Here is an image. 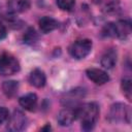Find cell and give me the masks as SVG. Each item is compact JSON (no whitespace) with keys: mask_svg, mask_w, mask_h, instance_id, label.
<instances>
[{"mask_svg":"<svg viewBox=\"0 0 132 132\" xmlns=\"http://www.w3.org/2000/svg\"><path fill=\"white\" fill-rule=\"evenodd\" d=\"M57 1V5L59 6V8H61L62 10H66L69 11L73 8L75 0H56Z\"/></svg>","mask_w":132,"mask_h":132,"instance_id":"obj_18","label":"cell"},{"mask_svg":"<svg viewBox=\"0 0 132 132\" xmlns=\"http://www.w3.org/2000/svg\"><path fill=\"white\" fill-rule=\"evenodd\" d=\"M27 126V118L21 110H14L13 114L9 118L7 124V130L12 132L22 131Z\"/></svg>","mask_w":132,"mask_h":132,"instance_id":"obj_6","label":"cell"},{"mask_svg":"<svg viewBox=\"0 0 132 132\" xmlns=\"http://www.w3.org/2000/svg\"><path fill=\"white\" fill-rule=\"evenodd\" d=\"M75 109L76 119L81 123V129L85 131L92 130L99 118V106L95 102H89L76 106Z\"/></svg>","mask_w":132,"mask_h":132,"instance_id":"obj_1","label":"cell"},{"mask_svg":"<svg viewBox=\"0 0 132 132\" xmlns=\"http://www.w3.org/2000/svg\"><path fill=\"white\" fill-rule=\"evenodd\" d=\"M41 130H51V126H50V125H47L46 127H44V128H42Z\"/></svg>","mask_w":132,"mask_h":132,"instance_id":"obj_21","label":"cell"},{"mask_svg":"<svg viewBox=\"0 0 132 132\" xmlns=\"http://www.w3.org/2000/svg\"><path fill=\"white\" fill-rule=\"evenodd\" d=\"M108 120L116 124H130L131 108L124 103H114L110 106L108 112Z\"/></svg>","mask_w":132,"mask_h":132,"instance_id":"obj_3","label":"cell"},{"mask_svg":"<svg viewBox=\"0 0 132 132\" xmlns=\"http://www.w3.org/2000/svg\"><path fill=\"white\" fill-rule=\"evenodd\" d=\"M132 31L131 23L127 20H121L116 23H108L102 30V35L105 37H117L121 39L127 38Z\"/></svg>","mask_w":132,"mask_h":132,"instance_id":"obj_2","label":"cell"},{"mask_svg":"<svg viewBox=\"0 0 132 132\" xmlns=\"http://www.w3.org/2000/svg\"><path fill=\"white\" fill-rule=\"evenodd\" d=\"M19 102H20V105L24 107L26 110L33 111L37 105V96L34 93H29V94H26L25 96H22Z\"/></svg>","mask_w":132,"mask_h":132,"instance_id":"obj_10","label":"cell"},{"mask_svg":"<svg viewBox=\"0 0 132 132\" xmlns=\"http://www.w3.org/2000/svg\"><path fill=\"white\" fill-rule=\"evenodd\" d=\"M45 81L46 78L43 71H41L40 69H34L33 71H31L29 75V82L32 86L36 88H42L45 85Z\"/></svg>","mask_w":132,"mask_h":132,"instance_id":"obj_11","label":"cell"},{"mask_svg":"<svg viewBox=\"0 0 132 132\" xmlns=\"http://www.w3.org/2000/svg\"><path fill=\"white\" fill-rule=\"evenodd\" d=\"M39 28L43 33H50L58 28V22L51 16H43L39 20Z\"/></svg>","mask_w":132,"mask_h":132,"instance_id":"obj_14","label":"cell"},{"mask_svg":"<svg viewBox=\"0 0 132 132\" xmlns=\"http://www.w3.org/2000/svg\"><path fill=\"white\" fill-rule=\"evenodd\" d=\"M30 4L28 0H9L7 2V9L9 12L19 13L27 10Z\"/></svg>","mask_w":132,"mask_h":132,"instance_id":"obj_12","label":"cell"},{"mask_svg":"<svg viewBox=\"0 0 132 132\" xmlns=\"http://www.w3.org/2000/svg\"><path fill=\"white\" fill-rule=\"evenodd\" d=\"M19 70L20 63L12 55L4 53L0 56V75H12Z\"/></svg>","mask_w":132,"mask_h":132,"instance_id":"obj_4","label":"cell"},{"mask_svg":"<svg viewBox=\"0 0 132 132\" xmlns=\"http://www.w3.org/2000/svg\"><path fill=\"white\" fill-rule=\"evenodd\" d=\"M91 50H92V41L90 39H79L74 41L70 45L69 53L73 58L80 60L86 58L90 54Z\"/></svg>","mask_w":132,"mask_h":132,"instance_id":"obj_5","label":"cell"},{"mask_svg":"<svg viewBox=\"0 0 132 132\" xmlns=\"http://www.w3.org/2000/svg\"><path fill=\"white\" fill-rule=\"evenodd\" d=\"M9 119V111L5 107H0V125Z\"/></svg>","mask_w":132,"mask_h":132,"instance_id":"obj_19","label":"cell"},{"mask_svg":"<svg viewBox=\"0 0 132 132\" xmlns=\"http://www.w3.org/2000/svg\"><path fill=\"white\" fill-rule=\"evenodd\" d=\"M122 91L124 95L127 97L128 100H131V93H132V87H131V79L128 77H125L122 80Z\"/></svg>","mask_w":132,"mask_h":132,"instance_id":"obj_16","label":"cell"},{"mask_svg":"<svg viewBox=\"0 0 132 132\" xmlns=\"http://www.w3.org/2000/svg\"><path fill=\"white\" fill-rule=\"evenodd\" d=\"M116 63H117V52L113 48L107 50L101 58V65L105 69H111L113 68Z\"/></svg>","mask_w":132,"mask_h":132,"instance_id":"obj_13","label":"cell"},{"mask_svg":"<svg viewBox=\"0 0 132 132\" xmlns=\"http://www.w3.org/2000/svg\"><path fill=\"white\" fill-rule=\"evenodd\" d=\"M94 1V3H96V4H99V3H101L103 0H93Z\"/></svg>","mask_w":132,"mask_h":132,"instance_id":"obj_22","label":"cell"},{"mask_svg":"<svg viewBox=\"0 0 132 132\" xmlns=\"http://www.w3.org/2000/svg\"><path fill=\"white\" fill-rule=\"evenodd\" d=\"M87 76L96 85H104L109 80L108 74L98 68H89L86 71Z\"/></svg>","mask_w":132,"mask_h":132,"instance_id":"obj_8","label":"cell"},{"mask_svg":"<svg viewBox=\"0 0 132 132\" xmlns=\"http://www.w3.org/2000/svg\"><path fill=\"white\" fill-rule=\"evenodd\" d=\"M6 37V28L5 26L0 22V40Z\"/></svg>","mask_w":132,"mask_h":132,"instance_id":"obj_20","label":"cell"},{"mask_svg":"<svg viewBox=\"0 0 132 132\" xmlns=\"http://www.w3.org/2000/svg\"><path fill=\"white\" fill-rule=\"evenodd\" d=\"M37 40H38V35H37L36 31L34 29H32V28L28 29V31L24 35V41L26 43H28V44H33Z\"/></svg>","mask_w":132,"mask_h":132,"instance_id":"obj_17","label":"cell"},{"mask_svg":"<svg viewBox=\"0 0 132 132\" xmlns=\"http://www.w3.org/2000/svg\"><path fill=\"white\" fill-rule=\"evenodd\" d=\"M74 120H76V109L75 107H66L61 110L58 114V123L61 126H69Z\"/></svg>","mask_w":132,"mask_h":132,"instance_id":"obj_9","label":"cell"},{"mask_svg":"<svg viewBox=\"0 0 132 132\" xmlns=\"http://www.w3.org/2000/svg\"><path fill=\"white\" fill-rule=\"evenodd\" d=\"M19 90V82L15 80H7L2 85V91L7 97H13Z\"/></svg>","mask_w":132,"mask_h":132,"instance_id":"obj_15","label":"cell"},{"mask_svg":"<svg viewBox=\"0 0 132 132\" xmlns=\"http://www.w3.org/2000/svg\"><path fill=\"white\" fill-rule=\"evenodd\" d=\"M85 97L84 89H74L65 94V97L62 99V103L67 107H76L77 103Z\"/></svg>","mask_w":132,"mask_h":132,"instance_id":"obj_7","label":"cell"}]
</instances>
